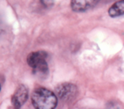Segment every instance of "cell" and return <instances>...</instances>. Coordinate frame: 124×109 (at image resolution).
Wrapping results in <instances>:
<instances>
[{
    "mask_svg": "<svg viewBox=\"0 0 124 109\" xmlns=\"http://www.w3.org/2000/svg\"><path fill=\"white\" fill-rule=\"evenodd\" d=\"M42 2V4H43L44 6H45V7H50V6H52L53 4V2H51V1H42V2Z\"/></svg>",
    "mask_w": 124,
    "mask_h": 109,
    "instance_id": "cell-7",
    "label": "cell"
},
{
    "mask_svg": "<svg viewBox=\"0 0 124 109\" xmlns=\"http://www.w3.org/2000/svg\"><path fill=\"white\" fill-rule=\"evenodd\" d=\"M47 53L45 51L38 50L30 53L27 57L28 65L33 68L36 73L45 75L48 72Z\"/></svg>",
    "mask_w": 124,
    "mask_h": 109,
    "instance_id": "cell-2",
    "label": "cell"
},
{
    "mask_svg": "<svg viewBox=\"0 0 124 109\" xmlns=\"http://www.w3.org/2000/svg\"><path fill=\"white\" fill-rule=\"evenodd\" d=\"M55 92L58 99L68 102L76 97L78 94V89L74 84L65 82L58 84L55 89Z\"/></svg>",
    "mask_w": 124,
    "mask_h": 109,
    "instance_id": "cell-3",
    "label": "cell"
},
{
    "mask_svg": "<svg viewBox=\"0 0 124 109\" xmlns=\"http://www.w3.org/2000/svg\"><path fill=\"white\" fill-rule=\"evenodd\" d=\"M108 14L110 17L115 18L124 15V0L115 2L108 10Z\"/></svg>",
    "mask_w": 124,
    "mask_h": 109,
    "instance_id": "cell-6",
    "label": "cell"
},
{
    "mask_svg": "<svg viewBox=\"0 0 124 109\" xmlns=\"http://www.w3.org/2000/svg\"><path fill=\"white\" fill-rule=\"evenodd\" d=\"M31 98L35 109H55L58 103V97L55 94L44 87L35 89Z\"/></svg>",
    "mask_w": 124,
    "mask_h": 109,
    "instance_id": "cell-1",
    "label": "cell"
},
{
    "mask_svg": "<svg viewBox=\"0 0 124 109\" xmlns=\"http://www.w3.org/2000/svg\"><path fill=\"white\" fill-rule=\"evenodd\" d=\"M29 97V90L27 87L21 84L18 86L12 97V104L16 109L21 108L27 101Z\"/></svg>",
    "mask_w": 124,
    "mask_h": 109,
    "instance_id": "cell-4",
    "label": "cell"
},
{
    "mask_svg": "<svg viewBox=\"0 0 124 109\" xmlns=\"http://www.w3.org/2000/svg\"><path fill=\"white\" fill-rule=\"evenodd\" d=\"M97 3L98 1L94 0H73L71 2L70 5L73 11L80 13L88 10L93 8Z\"/></svg>",
    "mask_w": 124,
    "mask_h": 109,
    "instance_id": "cell-5",
    "label": "cell"
},
{
    "mask_svg": "<svg viewBox=\"0 0 124 109\" xmlns=\"http://www.w3.org/2000/svg\"><path fill=\"white\" fill-rule=\"evenodd\" d=\"M0 90H1V85H0Z\"/></svg>",
    "mask_w": 124,
    "mask_h": 109,
    "instance_id": "cell-8",
    "label": "cell"
}]
</instances>
